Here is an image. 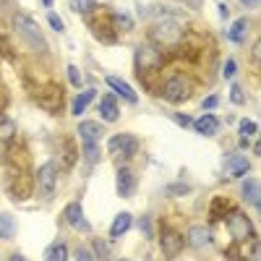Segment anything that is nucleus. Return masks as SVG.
<instances>
[{
	"mask_svg": "<svg viewBox=\"0 0 261 261\" xmlns=\"http://www.w3.org/2000/svg\"><path fill=\"white\" fill-rule=\"evenodd\" d=\"M227 230H230V235H232V241L235 243H246V241H253V225H251V220L243 214V212H230L227 214Z\"/></svg>",
	"mask_w": 261,
	"mask_h": 261,
	"instance_id": "obj_3",
	"label": "nucleus"
},
{
	"mask_svg": "<svg viewBox=\"0 0 261 261\" xmlns=\"http://www.w3.org/2000/svg\"><path fill=\"white\" fill-rule=\"evenodd\" d=\"M55 180H58V172H55V165L53 162H45L37 172V183H39V193L50 199L53 191H55Z\"/></svg>",
	"mask_w": 261,
	"mask_h": 261,
	"instance_id": "obj_6",
	"label": "nucleus"
},
{
	"mask_svg": "<svg viewBox=\"0 0 261 261\" xmlns=\"http://www.w3.org/2000/svg\"><path fill=\"white\" fill-rule=\"evenodd\" d=\"M13 134H16V123L6 118L3 123H0V141H6V139H11Z\"/></svg>",
	"mask_w": 261,
	"mask_h": 261,
	"instance_id": "obj_26",
	"label": "nucleus"
},
{
	"mask_svg": "<svg viewBox=\"0 0 261 261\" xmlns=\"http://www.w3.org/2000/svg\"><path fill=\"white\" fill-rule=\"evenodd\" d=\"M118 193L123 196V199H130V196L136 193V175L128 167L118 170Z\"/></svg>",
	"mask_w": 261,
	"mask_h": 261,
	"instance_id": "obj_9",
	"label": "nucleus"
},
{
	"mask_svg": "<svg viewBox=\"0 0 261 261\" xmlns=\"http://www.w3.org/2000/svg\"><path fill=\"white\" fill-rule=\"evenodd\" d=\"M165 63V55L154 47V45H139L136 47V71L139 76L146 71H160Z\"/></svg>",
	"mask_w": 261,
	"mask_h": 261,
	"instance_id": "obj_4",
	"label": "nucleus"
},
{
	"mask_svg": "<svg viewBox=\"0 0 261 261\" xmlns=\"http://www.w3.org/2000/svg\"><path fill=\"white\" fill-rule=\"evenodd\" d=\"M130 222H134V220H130V214H128V212H120V214L115 217V222H113V227H110V238H113V241H118L120 235L128 232Z\"/></svg>",
	"mask_w": 261,
	"mask_h": 261,
	"instance_id": "obj_18",
	"label": "nucleus"
},
{
	"mask_svg": "<svg viewBox=\"0 0 261 261\" xmlns=\"http://www.w3.org/2000/svg\"><path fill=\"white\" fill-rule=\"evenodd\" d=\"M102 125L99 123H94V120H84V123H79V136L84 139V141H99L102 139Z\"/></svg>",
	"mask_w": 261,
	"mask_h": 261,
	"instance_id": "obj_13",
	"label": "nucleus"
},
{
	"mask_svg": "<svg viewBox=\"0 0 261 261\" xmlns=\"http://www.w3.org/2000/svg\"><path fill=\"white\" fill-rule=\"evenodd\" d=\"M248 167H251V162H248L246 154H230L227 157V172L232 178H246Z\"/></svg>",
	"mask_w": 261,
	"mask_h": 261,
	"instance_id": "obj_11",
	"label": "nucleus"
},
{
	"mask_svg": "<svg viewBox=\"0 0 261 261\" xmlns=\"http://www.w3.org/2000/svg\"><path fill=\"white\" fill-rule=\"evenodd\" d=\"M188 243H191L193 248H206V246L212 243V232H209L206 227H201V225H193V227L188 230Z\"/></svg>",
	"mask_w": 261,
	"mask_h": 261,
	"instance_id": "obj_12",
	"label": "nucleus"
},
{
	"mask_svg": "<svg viewBox=\"0 0 261 261\" xmlns=\"http://www.w3.org/2000/svg\"><path fill=\"white\" fill-rule=\"evenodd\" d=\"M0 6H3V0H0Z\"/></svg>",
	"mask_w": 261,
	"mask_h": 261,
	"instance_id": "obj_44",
	"label": "nucleus"
},
{
	"mask_svg": "<svg viewBox=\"0 0 261 261\" xmlns=\"http://www.w3.org/2000/svg\"><path fill=\"white\" fill-rule=\"evenodd\" d=\"M76 261H94V256H92V251L86 246H79L76 248Z\"/></svg>",
	"mask_w": 261,
	"mask_h": 261,
	"instance_id": "obj_30",
	"label": "nucleus"
},
{
	"mask_svg": "<svg viewBox=\"0 0 261 261\" xmlns=\"http://www.w3.org/2000/svg\"><path fill=\"white\" fill-rule=\"evenodd\" d=\"M139 230L146 235V238H151V220L149 217H141V222H139Z\"/></svg>",
	"mask_w": 261,
	"mask_h": 261,
	"instance_id": "obj_34",
	"label": "nucleus"
},
{
	"mask_svg": "<svg viewBox=\"0 0 261 261\" xmlns=\"http://www.w3.org/2000/svg\"><path fill=\"white\" fill-rule=\"evenodd\" d=\"M92 99H94V92H92V89H86L84 94H79V97L73 99V110H71V113H73V115H81V113L86 110V105H89Z\"/></svg>",
	"mask_w": 261,
	"mask_h": 261,
	"instance_id": "obj_22",
	"label": "nucleus"
},
{
	"mask_svg": "<svg viewBox=\"0 0 261 261\" xmlns=\"http://www.w3.org/2000/svg\"><path fill=\"white\" fill-rule=\"evenodd\" d=\"M84 157L89 165L99 162V141H84Z\"/></svg>",
	"mask_w": 261,
	"mask_h": 261,
	"instance_id": "obj_23",
	"label": "nucleus"
},
{
	"mask_svg": "<svg viewBox=\"0 0 261 261\" xmlns=\"http://www.w3.org/2000/svg\"><path fill=\"white\" fill-rule=\"evenodd\" d=\"M68 79H71L73 86H81V73H79L76 65H68Z\"/></svg>",
	"mask_w": 261,
	"mask_h": 261,
	"instance_id": "obj_32",
	"label": "nucleus"
},
{
	"mask_svg": "<svg viewBox=\"0 0 261 261\" xmlns=\"http://www.w3.org/2000/svg\"><path fill=\"white\" fill-rule=\"evenodd\" d=\"M160 246H162V253L165 256H170V258L178 256L183 251V235L175 232V230H170V227H165L162 235H160Z\"/></svg>",
	"mask_w": 261,
	"mask_h": 261,
	"instance_id": "obj_8",
	"label": "nucleus"
},
{
	"mask_svg": "<svg viewBox=\"0 0 261 261\" xmlns=\"http://www.w3.org/2000/svg\"><path fill=\"white\" fill-rule=\"evenodd\" d=\"M167 193L170 196H183V193H188V186H167Z\"/></svg>",
	"mask_w": 261,
	"mask_h": 261,
	"instance_id": "obj_35",
	"label": "nucleus"
},
{
	"mask_svg": "<svg viewBox=\"0 0 261 261\" xmlns=\"http://www.w3.org/2000/svg\"><path fill=\"white\" fill-rule=\"evenodd\" d=\"M241 130H243V136H253L258 130V125L253 120H241Z\"/></svg>",
	"mask_w": 261,
	"mask_h": 261,
	"instance_id": "obj_29",
	"label": "nucleus"
},
{
	"mask_svg": "<svg viewBox=\"0 0 261 261\" xmlns=\"http://www.w3.org/2000/svg\"><path fill=\"white\" fill-rule=\"evenodd\" d=\"M92 248L99 253V258H105V256H107V246H105L102 241H94V243H92Z\"/></svg>",
	"mask_w": 261,
	"mask_h": 261,
	"instance_id": "obj_36",
	"label": "nucleus"
},
{
	"mask_svg": "<svg viewBox=\"0 0 261 261\" xmlns=\"http://www.w3.org/2000/svg\"><path fill=\"white\" fill-rule=\"evenodd\" d=\"M258 47H261V45L256 42V45H253V63H256V65H258Z\"/></svg>",
	"mask_w": 261,
	"mask_h": 261,
	"instance_id": "obj_40",
	"label": "nucleus"
},
{
	"mask_svg": "<svg viewBox=\"0 0 261 261\" xmlns=\"http://www.w3.org/2000/svg\"><path fill=\"white\" fill-rule=\"evenodd\" d=\"M193 128H196V134H201V136H214L217 130H220V120L214 115H204L193 123Z\"/></svg>",
	"mask_w": 261,
	"mask_h": 261,
	"instance_id": "obj_15",
	"label": "nucleus"
},
{
	"mask_svg": "<svg viewBox=\"0 0 261 261\" xmlns=\"http://www.w3.org/2000/svg\"><path fill=\"white\" fill-rule=\"evenodd\" d=\"M146 16H160V18H178L180 11H170V8H162V6H151L149 11H144Z\"/></svg>",
	"mask_w": 261,
	"mask_h": 261,
	"instance_id": "obj_24",
	"label": "nucleus"
},
{
	"mask_svg": "<svg viewBox=\"0 0 261 261\" xmlns=\"http://www.w3.org/2000/svg\"><path fill=\"white\" fill-rule=\"evenodd\" d=\"M113 21H115V29H123V32H130V29H134V24H130L128 16H115Z\"/></svg>",
	"mask_w": 261,
	"mask_h": 261,
	"instance_id": "obj_28",
	"label": "nucleus"
},
{
	"mask_svg": "<svg viewBox=\"0 0 261 261\" xmlns=\"http://www.w3.org/2000/svg\"><path fill=\"white\" fill-rule=\"evenodd\" d=\"M107 149L115 151V154H125V157H134L139 151V139L136 136H128V134H120V136H113Z\"/></svg>",
	"mask_w": 261,
	"mask_h": 261,
	"instance_id": "obj_7",
	"label": "nucleus"
},
{
	"mask_svg": "<svg viewBox=\"0 0 261 261\" xmlns=\"http://www.w3.org/2000/svg\"><path fill=\"white\" fill-rule=\"evenodd\" d=\"M235 71H238V63L230 58V60L225 63V68H222V76H225V79H232V76H235Z\"/></svg>",
	"mask_w": 261,
	"mask_h": 261,
	"instance_id": "obj_31",
	"label": "nucleus"
},
{
	"mask_svg": "<svg viewBox=\"0 0 261 261\" xmlns=\"http://www.w3.org/2000/svg\"><path fill=\"white\" fill-rule=\"evenodd\" d=\"M42 3H45V6H53V0H42Z\"/></svg>",
	"mask_w": 261,
	"mask_h": 261,
	"instance_id": "obj_43",
	"label": "nucleus"
},
{
	"mask_svg": "<svg viewBox=\"0 0 261 261\" xmlns=\"http://www.w3.org/2000/svg\"><path fill=\"white\" fill-rule=\"evenodd\" d=\"M99 115L107 120V123H115L120 118V110H118V102L113 97H102L99 99Z\"/></svg>",
	"mask_w": 261,
	"mask_h": 261,
	"instance_id": "obj_14",
	"label": "nucleus"
},
{
	"mask_svg": "<svg viewBox=\"0 0 261 261\" xmlns=\"http://www.w3.org/2000/svg\"><path fill=\"white\" fill-rule=\"evenodd\" d=\"M16 235V220L11 214H0V238L3 241H8V238Z\"/></svg>",
	"mask_w": 261,
	"mask_h": 261,
	"instance_id": "obj_21",
	"label": "nucleus"
},
{
	"mask_svg": "<svg viewBox=\"0 0 261 261\" xmlns=\"http://www.w3.org/2000/svg\"><path fill=\"white\" fill-rule=\"evenodd\" d=\"M107 86H113V89L123 97V99H128V102H136L139 97H136V92L130 89V86L123 81V79H118V76H107Z\"/></svg>",
	"mask_w": 261,
	"mask_h": 261,
	"instance_id": "obj_16",
	"label": "nucleus"
},
{
	"mask_svg": "<svg viewBox=\"0 0 261 261\" xmlns=\"http://www.w3.org/2000/svg\"><path fill=\"white\" fill-rule=\"evenodd\" d=\"M246 34H248V21L246 18H238L235 24H232V29L227 32V37L232 42H246Z\"/></svg>",
	"mask_w": 261,
	"mask_h": 261,
	"instance_id": "obj_20",
	"label": "nucleus"
},
{
	"mask_svg": "<svg viewBox=\"0 0 261 261\" xmlns=\"http://www.w3.org/2000/svg\"><path fill=\"white\" fill-rule=\"evenodd\" d=\"M11 261H24V256H21V253H13V256H11Z\"/></svg>",
	"mask_w": 261,
	"mask_h": 261,
	"instance_id": "obj_42",
	"label": "nucleus"
},
{
	"mask_svg": "<svg viewBox=\"0 0 261 261\" xmlns=\"http://www.w3.org/2000/svg\"><path fill=\"white\" fill-rule=\"evenodd\" d=\"M217 102H220V99H217V97H209V99L204 102V110H212V107H214Z\"/></svg>",
	"mask_w": 261,
	"mask_h": 261,
	"instance_id": "obj_38",
	"label": "nucleus"
},
{
	"mask_svg": "<svg viewBox=\"0 0 261 261\" xmlns=\"http://www.w3.org/2000/svg\"><path fill=\"white\" fill-rule=\"evenodd\" d=\"M243 6H246V8H256L258 0H243Z\"/></svg>",
	"mask_w": 261,
	"mask_h": 261,
	"instance_id": "obj_41",
	"label": "nucleus"
},
{
	"mask_svg": "<svg viewBox=\"0 0 261 261\" xmlns=\"http://www.w3.org/2000/svg\"><path fill=\"white\" fill-rule=\"evenodd\" d=\"M94 6H97L94 0H71V8L76 13H84V16L89 13V11H94Z\"/></svg>",
	"mask_w": 261,
	"mask_h": 261,
	"instance_id": "obj_25",
	"label": "nucleus"
},
{
	"mask_svg": "<svg viewBox=\"0 0 261 261\" xmlns=\"http://www.w3.org/2000/svg\"><path fill=\"white\" fill-rule=\"evenodd\" d=\"M13 27H16V32L24 37L32 47H37V50H45V47H47L45 37H42V32H39V27H37V21L29 18L27 13H16V16H13Z\"/></svg>",
	"mask_w": 261,
	"mask_h": 261,
	"instance_id": "obj_1",
	"label": "nucleus"
},
{
	"mask_svg": "<svg viewBox=\"0 0 261 261\" xmlns=\"http://www.w3.org/2000/svg\"><path fill=\"white\" fill-rule=\"evenodd\" d=\"M220 16H222V18H227V16H230V11H227V6H225V3H220Z\"/></svg>",
	"mask_w": 261,
	"mask_h": 261,
	"instance_id": "obj_39",
	"label": "nucleus"
},
{
	"mask_svg": "<svg viewBox=\"0 0 261 261\" xmlns=\"http://www.w3.org/2000/svg\"><path fill=\"white\" fill-rule=\"evenodd\" d=\"M172 120H175L178 125H191V118H188V115H180V113H178V115H172Z\"/></svg>",
	"mask_w": 261,
	"mask_h": 261,
	"instance_id": "obj_37",
	"label": "nucleus"
},
{
	"mask_svg": "<svg viewBox=\"0 0 261 261\" xmlns=\"http://www.w3.org/2000/svg\"><path fill=\"white\" fill-rule=\"evenodd\" d=\"M149 34L154 42H162V45H170V47H178L183 42V27L178 21H160V24L151 27Z\"/></svg>",
	"mask_w": 261,
	"mask_h": 261,
	"instance_id": "obj_2",
	"label": "nucleus"
},
{
	"mask_svg": "<svg viewBox=\"0 0 261 261\" xmlns=\"http://www.w3.org/2000/svg\"><path fill=\"white\" fill-rule=\"evenodd\" d=\"M162 97H165L167 102H172V105L186 102V99L191 97V81L183 79V76H172V79H167L165 86H162Z\"/></svg>",
	"mask_w": 261,
	"mask_h": 261,
	"instance_id": "obj_5",
	"label": "nucleus"
},
{
	"mask_svg": "<svg viewBox=\"0 0 261 261\" xmlns=\"http://www.w3.org/2000/svg\"><path fill=\"white\" fill-rule=\"evenodd\" d=\"M230 99L235 102V105H243L246 102V92H243V86H230Z\"/></svg>",
	"mask_w": 261,
	"mask_h": 261,
	"instance_id": "obj_27",
	"label": "nucleus"
},
{
	"mask_svg": "<svg viewBox=\"0 0 261 261\" xmlns=\"http://www.w3.org/2000/svg\"><path fill=\"white\" fill-rule=\"evenodd\" d=\"M47 21H50V27H53L55 32H63V29H65V27H63V18H60V16H55V13H50V16H47Z\"/></svg>",
	"mask_w": 261,
	"mask_h": 261,
	"instance_id": "obj_33",
	"label": "nucleus"
},
{
	"mask_svg": "<svg viewBox=\"0 0 261 261\" xmlns=\"http://www.w3.org/2000/svg\"><path fill=\"white\" fill-rule=\"evenodd\" d=\"M65 258H68V248H65L63 241L53 243V246L45 251V261H65Z\"/></svg>",
	"mask_w": 261,
	"mask_h": 261,
	"instance_id": "obj_19",
	"label": "nucleus"
},
{
	"mask_svg": "<svg viewBox=\"0 0 261 261\" xmlns=\"http://www.w3.org/2000/svg\"><path fill=\"white\" fill-rule=\"evenodd\" d=\"M243 199H246L253 209H258L261 199H258V180H256V178H246V180H243Z\"/></svg>",
	"mask_w": 261,
	"mask_h": 261,
	"instance_id": "obj_17",
	"label": "nucleus"
},
{
	"mask_svg": "<svg viewBox=\"0 0 261 261\" xmlns=\"http://www.w3.org/2000/svg\"><path fill=\"white\" fill-rule=\"evenodd\" d=\"M65 220H68V225L76 227V230H84V232H89V230H92L89 222L84 220V209H81V204H68V206H65Z\"/></svg>",
	"mask_w": 261,
	"mask_h": 261,
	"instance_id": "obj_10",
	"label": "nucleus"
}]
</instances>
